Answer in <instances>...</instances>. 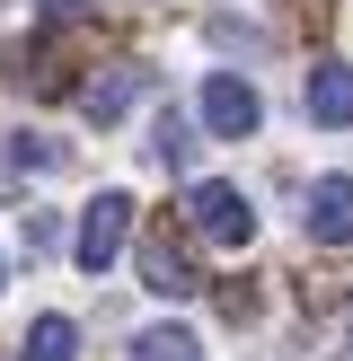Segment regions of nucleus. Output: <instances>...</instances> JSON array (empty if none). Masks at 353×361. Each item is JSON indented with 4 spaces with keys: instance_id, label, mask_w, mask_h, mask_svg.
I'll use <instances>...</instances> for the list:
<instances>
[{
    "instance_id": "nucleus-10",
    "label": "nucleus",
    "mask_w": 353,
    "mask_h": 361,
    "mask_svg": "<svg viewBox=\"0 0 353 361\" xmlns=\"http://www.w3.org/2000/svg\"><path fill=\"white\" fill-rule=\"evenodd\" d=\"M0 168H18V176H53V168H62V150H53L44 133H9V141H0Z\"/></svg>"
},
{
    "instance_id": "nucleus-9",
    "label": "nucleus",
    "mask_w": 353,
    "mask_h": 361,
    "mask_svg": "<svg viewBox=\"0 0 353 361\" xmlns=\"http://www.w3.org/2000/svg\"><path fill=\"white\" fill-rule=\"evenodd\" d=\"M18 361H80V326H71V317H35Z\"/></svg>"
},
{
    "instance_id": "nucleus-11",
    "label": "nucleus",
    "mask_w": 353,
    "mask_h": 361,
    "mask_svg": "<svg viewBox=\"0 0 353 361\" xmlns=\"http://www.w3.org/2000/svg\"><path fill=\"white\" fill-rule=\"evenodd\" d=\"M133 361H203V344H194L186 326H141L133 335Z\"/></svg>"
},
{
    "instance_id": "nucleus-7",
    "label": "nucleus",
    "mask_w": 353,
    "mask_h": 361,
    "mask_svg": "<svg viewBox=\"0 0 353 361\" xmlns=\"http://www.w3.org/2000/svg\"><path fill=\"white\" fill-rule=\"evenodd\" d=\"M141 80H150V71H141V62H115V71H106V80H88V88H80V106H88V115H97V123H115L124 106L141 97Z\"/></svg>"
},
{
    "instance_id": "nucleus-12",
    "label": "nucleus",
    "mask_w": 353,
    "mask_h": 361,
    "mask_svg": "<svg viewBox=\"0 0 353 361\" xmlns=\"http://www.w3.org/2000/svg\"><path fill=\"white\" fill-rule=\"evenodd\" d=\"M35 18H44V27H88L97 0H35Z\"/></svg>"
},
{
    "instance_id": "nucleus-4",
    "label": "nucleus",
    "mask_w": 353,
    "mask_h": 361,
    "mask_svg": "<svg viewBox=\"0 0 353 361\" xmlns=\"http://www.w3.org/2000/svg\"><path fill=\"white\" fill-rule=\"evenodd\" d=\"M141 291L150 300H194L203 291V274H194V256H186V238H168V229H159V238H141Z\"/></svg>"
},
{
    "instance_id": "nucleus-13",
    "label": "nucleus",
    "mask_w": 353,
    "mask_h": 361,
    "mask_svg": "<svg viewBox=\"0 0 353 361\" xmlns=\"http://www.w3.org/2000/svg\"><path fill=\"white\" fill-rule=\"evenodd\" d=\"M345 335H353V309H345Z\"/></svg>"
},
{
    "instance_id": "nucleus-8",
    "label": "nucleus",
    "mask_w": 353,
    "mask_h": 361,
    "mask_svg": "<svg viewBox=\"0 0 353 361\" xmlns=\"http://www.w3.org/2000/svg\"><path fill=\"white\" fill-rule=\"evenodd\" d=\"M150 159H159L168 176H186V168H194V123L176 115V106H168V115L150 123Z\"/></svg>"
},
{
    "instance_id": "nucleus-5",
    "label": "nucleus",
    "mask_w": 353,
    "mask_h": 361,
    "mask_svg": "<svg viewBox=\"0 0 353 361\" xmlns=\"http://www.w3.org/2000/svg\"><path fill=\"white\" fill-rule=\"evenodd\" d=\"M300 115L327 123V133H345L353 123V62H318L309 80H300Z\"/></svg>"
},
{
    "instance_id": "nucleus-14",
    "label": "nucleus",
    "mask_w": 353,
    "mask_h": 361,
    "mask_svg": "<svg viewBox=\"0 0 353 361\" xmlns=\"http://www.w3.org/2000/svg\"><path fill=\"white\" fill-rule=\"evenodd\" d=\"M0 282H9V274H0Z\"/></svg>"
},
{
    "instance_id": "nucleus-6",
    "label": "nucleus",
    "mask_w": 353,
    "mask_h": 361,
    "mask_svg": "<svg viewBox=\"0 0 353 361\" xmlns=\"http://www.w3.org/2000/svg\"><path fill=\"white\" fill-rule=\"evenodd\" d=\"M318 247H353V176H318L309 185V212H300Z\"/></svg>"
},
{
    "instance_id": "nucleus-1",
    "label": "nucleus",
    "mask_w": 353,
    "mask_h": 361,
    "mask_svg": "<svg viewBox=\"0 0 353 361\" xmlns=\"http://www.w3.org/2000/svg\"><path fill=\"white\" fill-rule=\"evenodd\" d=\"M186 221H194V238H212V247H247L256 238V203H247L229 176H194L186 185Z\"/></svg>"
},
{
    "instance_id": "nucleus-2",
    "label": "nucleus",
    "mask_w": 353,
    "mask_h": 361,
    "mask_svg": "<svg viewBox=\"0 0 353 361\" xmlns=\"http://www.w3.org/2000/svg\"><path fill=\"white\" fill-rule=\"evenodd\" d=\"M133 247V194L106 185L97 203H80V229H71V256H80V274H106V264Z\"/></svg>"
},
{
    "instance_id": "nucleus-3",
    "label": "nucleus",
    "mask_w": 353,
    "mask_h": 361,
    "mask_svg": "<svg viewBox=\"0 0 353 361\" xmlns=\"http://www.w3.org/2000/svg\"><path fill=\"white\" fill-rule=\"evenodd\" d=\"M256 123H265V97L239 80V71H212L203 80V133L212 141H247Z\"/></svg>"
}]
</instances>
